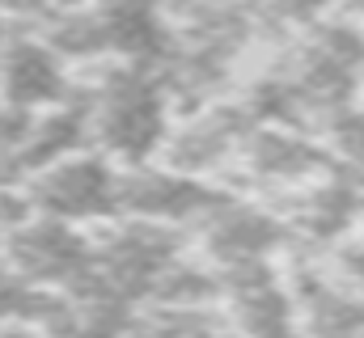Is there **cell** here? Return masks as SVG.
I'll return each mask as SVG.
<instances>
[{
    "label": "cell",
    "instance_id": "9",
    "mask_svg": "<svg viewBox=\"0 0 364 338\" xmlns=\"http://www.w3.org/2000/svg\"><path fill=\"white\" fill-rule=\"evenodd\" d=\"M348 216H352V195L348 190H322L314 203H309V229L318 233V237H331V233H339L343 224H348Z\"/></svg>",
    "mask_w": 364,
    "mask_h": 338
},
{
    "label": "cell",
    "instance_id": "5",
    "mask_svg": "<svg viewBox=\"0 0 364 338\" xmlns=\"http://www.w3.org/2000/svg\"><path fill=\"white\" fill-rule=\"evenodd\" d=\"M119 207L140 216L144 224H174L191 216H212L220 203L208 186H199L182 169L136 165L132 173H119Z\"/></svg>",
    "mask_w": 364,
    "mask_h": 338
},
{
    "label": "cell",
    "instance_id": "2",
    "mask_svg": "<svg viewBox=\"0 0 364 338\" xmlns=\"http://www.w3.org/2000/svg\"><path fill=\"white\" fill-rule=\"evenodd\" d=\"M93 258V241L77 224L30 216L26 224L0 233V262L13 266L38 292H73Z\"/></svg>",
    "mask_w": 364,
    "mask_h": 338
},
{
    "label": "cell",
    "instance_id": "6",
    "mask_svg": "<svg viewBox=\"0 0 364 338\" xmlns=\"http://www.w3.org/2000/svg\"><path fill=\"white\" fill-rule=\"evenodd\" d=\"M229 305L242 338H296V305L263 271V262L229 271Z\"/></svg>",
    "mask_w": 364,
    "mask_h": 338
},
{
    "label": "cell",
    "instance_id": "4",
    "mask_svg": "<svg viewBox=\"0 0 364 338\" xmlns=\"http://www.w3.org/2000/svg\"><path fill=\"white\" fill-rule=\"evenodd\" d=\"M68 102V64L38 34H9L0 47V106L38 114Z\"/></svg>",
    "mask_w": 364,
    "mask_h": 338
},
{
    "label": "cell",
    "instance_id": "10",
    "mask_svg": "<svg viewBox=\"0 0 364 338\" xmlns=\"http://www.w3.org/2000/svg\"><path fill=\"white\" fill-rule=\"evenodd\" d=\"M331 131H335V144H339L352 161L364 165V110H343Z\"/></svg>",
    "mask_w": 364,
    "mask_h": 338
},
{
    "label": "cell",
    "instance_id": "3",
    "mask_svg": "<svg viewBox=\"0 0 364 338\" xmlns=\"http://www.w3.org/2000/svg\"><path fill=\"white\" fill-rule=\"evenodd\" d=\"M21 190L34 216L64 220V224L106 220L119 212V169H110L102 153H73L55 165L38 169Z\"/></svg>",
    "mask_w": 364,
    "mask_h": 338
},
{
    "label": "cell",
    "instance_id": "7",
    "mask_svg": "<svg viewBox=\"0 0 364 338\" xmlns=\"http://www.w3.org/2000/svg\"><path fill=\"white\" fill-rule=\"evenodd\" d=\"M275 246H279V224L272 216L255 212V207L220 203L212 212V220H208V250L216 254V262L225 271L259 266Z\"/></svg>",
    "mask_w": 364,
    "mask_h": 338
},
{
    "label": "cell",
    "instance_id": "11",
    "mask_svg": "<svg viewBox=\"0 0 364 338\" xmlns=\"http://www.w3.org/2000/svg\"><path fill=\"white\" fill-rule=\"evenodd\" d=\"M326 0H279V9H288V13H296V17H309L314 9H322Z\"/></svg>",
    "mask_w": 364,
    "mask_h": 338
},
{
    "label": "cell",
    "instance_id": "13",
    "mask_svg": "<svg viewBox=\"0 0 364 338\" xmlns=\"http://www.w3.org/2000/svg\"><path fill=\"white\" fill-rule=\"evenodd\" d=\"M348 9H352V13H364V0H348Z\"/></svg>",
    "mask_w": 364,
    "mask_h": 338
},
{
    "label": "cell",
    "instance_id": "12",
    "mask_svg": "<svg viewBox=\"0 0 364 338\" xmlns=\"http://www.w3.org/2000/svg\"><path fill=\"white\" fill-rule=\"evenodd\" d=\"M34 4H47L51 13H64V9H85V4H97V0H34Z\"/></svg>",
    "mask_w": 364,
    "mask_h": 338
},
{
    "label": "cell",
    "instance_id": "8",
    "mask_svg": "<svg viewBox=\"0 0 364 338\" xmlns=\"http://www.w3.org/2000/svg\"><path fill=\"white\" fill-rule=\"evenodd\" d=\"M255 169L275 173V178H292V173H305L314 165V148L301 140V136H284V131H263L255 140Z\"/></svg>",
    "mask_w": 364,
    "mask_h": 338
},
{
    "label": "cell",
    "instance_id": "1",
    "mask_svg": "<svg viewBox=\"0 0 364 338\" xmlns=\"http://www.w3.org/2000/svg\"><path fill=\"white\" fill-rule=\"evenodd\" d=\"M81 114L85 140L102 148L106 161L136 169L166 144V97L140 64L106 72L90 102H81Z\"/></svg>",
    "mask_w": 364,
    "mask_h": 338
},
{
    "label": "cell",
    "instance_id": "14",
    "mask_svg": "<svg viewBox=\"0 0 364 338\" xmlns=\"http://www.w3.org/2000/svg\"><path fill=\"white\" fill-rule=\"evenodd\" d=\"M4 114H9V110H4V106H0V123H4Z\"/></svg>",
    "mask_w": 364,
    "mask_h": 338
}]
</instances>
